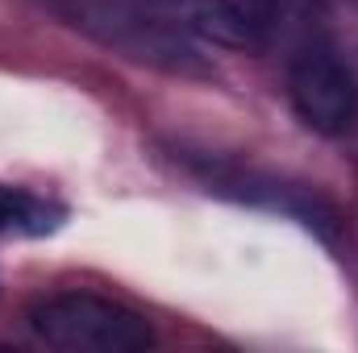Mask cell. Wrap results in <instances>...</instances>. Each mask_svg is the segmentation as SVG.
Returning a JSON list of instances; mask_svg holds the SVG:
<instances>
[{
  "label": "cell",
  "instance_id": "obj_1",
  "mask_svg": "<svg viewBox=\"0 0 358 353\" xmlns=\"http://www.w3.org/2000/svg\"><path fill=\"white\" fill-rule=\"evenodd\" d=\"M25 324L42 345L63 353H138L159 341L142 312L92 291H59L34 299Z\"/></svg>",
  "mask_w": 358,
  "mask_h": 353
},
{
  "label": "cell",
  "instance_id": "obj_2",
  "mask_svg": "<svg viewBox=\"0 0 358 353\" xmlns=\"http://www.w3.org/2000/svg\"><path fill=\"white\" fill-rule=\"evenodd\" d=\"M287 100L321 137H346L358 129V75L325 38L287 54Z\"/></svg>",
  "mask_w": 358,
  "mask_h": 353
},
{
  "label": "cell",
  "instance_id": "obj_3",
  "mask_svg": "<svg viewBox=\"0 0 358 353\" xmlns=\"http://www.w3.org/2000/svg\"><path fill=\"white\" fill-rule=\"evenodd\" d=\"M134 4L187 42H208L225 50H242L259 42L246 8L234 0H134Z\"/></svg>",
  "mask_w": 358,
  "mask_h": 353
},
{
  "label": "cell",
  "instance_id": "obj_4",
  "mask_svg": "<svg viewBox=\"0 0 358 353\" xmlns=\"http://www.w3.org/2000/svg\"><path fill=\"white\" fill-rule=\"evenodd\" d=\"M250 25H255V38L263 42H283L287 54L308 46V42H321V4L317 0H246L242 4Z\"/></svg>",
  "mask_w": 358,
  "mask_h": 353
},
{
  "label": "cell",
  "instance_id": "obj_5",
  "mask_svg": "<svg viewBox=\"0 0 358 353\" xmlns=\"http://www.w3.org/2000/svg\"><path fill=\"white\" fill-rule=\"evenodd\" d=\"M67 220V208L25 191V187H8L0 183V237H46Z\"/></svg>",
  "mask_w": 358,
  "mask_h": 353
}]
</instances>
